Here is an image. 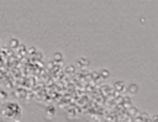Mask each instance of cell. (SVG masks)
Listing matches in <instances>:
<instances>
[{"label":"cell","mask_w":158,"mask_h":122,"mask_svg":"<svg viewBox=\"0 0 158 122\" xmlns=\"http://www.w3.org/2000/svg\"><path fill=\"white\" fill-rule=\"evenodd\" d=\"M21 115V107L16 102H7L1 110V117L5 121H15Z\"/></svg>","instance_id":"obj_1"}]
</instances>
